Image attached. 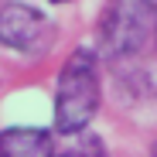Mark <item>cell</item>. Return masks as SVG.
Segmentation results:
<instances>
[{
	"mask_svg": "<svg viewBox=\"0 0 157 157\" xmlns=\"http://www.w3.org/2000/svg\"><path fill=\"white\" fill-rule=\"evenodd\" d=\"M0 157H55V137L41 126L0 130Z\"/></svg>",
	"mask_w": 157,
	"mask_h": 157,
	"instance_id": "cell-4",
	"label": "cell"
},
{
	"mask_svg": "<svg viewBox=\"0 0 157 157\" xmlns=\"http://www.w3.org/2000/svg\"><path fill=\"white\" fill-rule=\"evenodd\" d=\"M150 21H154V41H157V7H154V17Z\"/></svg>",
	"mask_w": 157,
	"mask_h": 157,
	"instance_id": "cell-6",
	"label": "cell"
},
{
	"mask_svg": "<svg viewBox=\"0 0 157 157\" xmlns=\"http://www.w3.org/2000/svg\"><path fill=\"white\" fill-rule=\"evenodd\" d=\"M62 157H109V154H106V147H102L99 137H82V133H78V140H75Z\"/></svg>",
	"mask_w": 157,
	"mask_h": 157,
	"instance_id": "cell-5",
	"label": "cell"
},
{
	"mask_svg": "<svg viewBox=\"0 0 157 157\" xmlns=\"http://www.w3.org/2000/svg\"><path fill=\"white\" fill-rule=\"evenodd\" d=\"M147 0H113L102 17V48L109 55H133L147 34Z\"/></svg>",
	"mask_w": 157,
	"mask_h": 157,
	"instance_id": "cell-3",
	"label": "cell"
},
{
	"mask_svg": "<svg viewBox=\"0 0 157 157\" xmlns=\"http://www.w3.org/2000/svg\"><path fill=\"white\" fill-rule=\"evenodd\" d=\"M55 41V21L24 0H0V48L17 55H44Z\"/></svg>",
	"mask_w": 157,
	"mask_h": 157,
	"instance_id": "cell-2",
	"label": "cell"
},
{
	"mask_svg": "<svg viewBox=\"0 0 157 157\" xmlns=\"http://www.w3.org/2000/svg\"><path fill=\"white\" fill-rule=\"evenodd\" d=\"M102 102L99 58L89 48H75L65 58L55 82V130L65 137L86 133Z\"/></svg>",
	"mask_w": 157,
	"mask_h": 157,
	"instance_id": "cell-1",
	"label": "cell"
},
{
	"mask_svg": "<svg viewBox=\"0 0 157 157\" xmlns=\"http://www.w3.org/2000/svg\"><path fill=\"white\" fill-rule=\"evenodd\" d=\"M51 4H72V0H51Z\"/></svg>",
	"mask_w": 157,
	"mask_h": 157,
	"instance_id": "cell-8",
	"label": "cell"
},
{
	"mask_svg": "<svg viewBox=\"0 0 157 157\" xmlns=\"http://www.w3.org/2000/svg\"><path fill=\"white\" fill-rule=\"evenodd\" d=\"M150 157H157V144H154V147H150Z\"/></svg>",
	"mask_w": 157,
	"mask_h": 157,
	"instance_id": "cell-7",
	"label": "cell"
}]
</instances>
